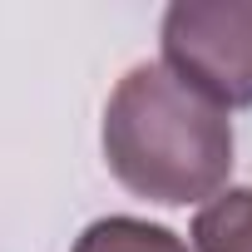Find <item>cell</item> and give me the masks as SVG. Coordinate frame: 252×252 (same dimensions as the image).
Listing matches in <instances>:
<instances>
[{
    "label": "cell",
    "instance_id": "6da1fadb",
    "mask_svg": "<svg viewBox=\"0 0 252 252\" xmlns=\"http://www.w3.org/2000/svg\"><path fill=\"white\" fill-rule=\"evenodd\" d=\"M104 163L163 208L218 198L232 173V119L163 64H134L104 104Z\"/></svg>",
    "mask_w": 252,
    "mask_h": 252
},
{
    "label": "cell",
    "instance_id": "7a4b0ae2",
    "mask_svg": "<svg viewBox=\"0 0 252 252\" xmlns=\"http://www.w3.org/2000/svg\"><path fill=\"white\" fill-rule=\"evenodd\" d=\"M163 69L208 104H252V0H178L158 25Z\"/></svg>",
    "mask_w": 252,
    "mask_h": 252
},
{
    "label": "cell",
    "instance_id": "3957f363",
    "mask_svg": "<svg viewBox=\"0 0 252 252\" xmlns=\"http://www.w3.org/2000/svg\"><path fill=\"white\" fill-rule=\"evenodd\" d=\"M193 252H252V188H227L198 208Z\"/></svg>",
    "mask_w": 252,
    "mask_h": 252
},
{
    "label": "cell",
    "instance_id": "277c9868",
    "mask_svg": "<svg viewBox=\"0 0 252 252\" xmlns=\"http://www.w3.org/2000/svg\"><path fill=\"white\" fill-rule=\"evenodd\" d=\"M74 252H193L173 227L144 218H99L74 237Z\"/></svg>",
    "mask_w": 252,
    "mask_h": 252
}]
</instances>
